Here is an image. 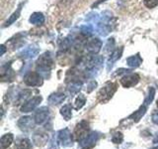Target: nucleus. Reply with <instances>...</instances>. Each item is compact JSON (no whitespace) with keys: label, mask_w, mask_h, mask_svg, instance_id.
I'll use <instances>...</instances> for the list:
<instances>
[{"label":"nucleus","mask_w":158,"mask_h":149,"mask_svg":"<svg viewBox=\"0 0 158 149\" xmlns=\"http://www.w3.org/2000/svg\"><path fill=\"white\" fill-rule=\"evenodd\" d=\"M115 19H113L112 13L109 11H105L102 13V16L97 23V31L101 36H106L110 33L114 26H115Z\"/></svg>","instance_id":"f257e3e1"},{"label":"nucleus","mask_w":158,"mask_h":149,"mask_svg":"<svg viewBox=\"0 0 158 149\" xmlns=\"http://www.w3.org/2000/svg\"><path fill=\"white\" fill-rule=\"evenodd\" d=\"M116 91H117V84L108 82L104 84V87L99 91L97 94V99L101 103L108 102L112 98V97L114 96V93H116Z\"/></svg>","instance_id":"f03ea898"},{"label":"nucleus","mask_w":158,"mask_h":149,"mask_svg":"<svg viewBox=\"0 0 158 149\" xmlns=\"http://www.w3.org/2000/svg\"><path fill=\"white\" fill-rule=\"evenodd\" d=\"M52 58L51 56V53L49 52H46L43 55L39 57L38 61H37V67H38V73L43 74L46 73L47 77H48V72L51 71V68L52 67Z\"/></svg>","instance_id":"7ed1b4c3"},{"label":"nucleus","mask_w":158,"mask_h":149,"mask_svg":"<svg viewBox=\"0 0 158 149\" xmlns=\"http://www.w3.org/2000/svg\"><path fill=\"white\" fill-rule=\"evenodd\" d=\"M146 112V106H141L139 108L137 109L136 111H135L132 114H131L130 116H128L127 118H126L125 120H123L121 122V126H128V125H131V124L132 123H136L140 120V118L144 115Z\"/></svg>","instance_id":"20e7f679"},{"label":"nucleus","mask_w":158,"mask_h":149,"mask_svg":"<svg viewBox=\"0 0 158 149\" xmlns=\"http://www.w3.org/2000/svg\"><path fill=\"white\" fill-rule=\"evenodd\" d=\"M89 132V123L86 120H82L81 122H79L73 132V137L77 141L83 140L88 135Z\"/></svg>","instance_id":"39448f33"},{"label":"nucleus","mask_w":158,"mask_h":149,"mask_svg":"<svg viewBox=\"0 0 158 149\" xmlns=\"http://www.w3.org/2000/svg\"><path fill=\"white\" fill-rule=\"evenodd\" d=\"M24 83L29 87H40L43 84V77L38 72H29L24 77Z\"/></svg>","instance_id":"423d86ee"},{"label":"nucleus","mask_w":158,"mask_h":149,"mask_svg":"<svg viewBox=\"0 0 158 149\" xmlns=\"http://www.w3.org/2000/svg\"><path fill=\"white\" fill-rule=\"evenodd\" d=\"M104 63V58L102 56H92L88 58L86 62V69L88 70V73H91L92 77H94V71H98L102 67Z\"/></svg>","instance_id":"0eeeda50"},{"label":"nucleus","mask_w":158,"mask_h":149,"mask_svg":"<svg viewBox=\"0 0 158 149\" xmlns=\"http://www.w3.org/2000/svg\"><path fill=\"white\" fill-rule=\"evenodd\" d=\"M98 139H99V133L97 131H92L83 140L79 141V144H80L81 149H91L95 146Z\"/></svg>","instance_id":"6e6552de"},{"label":"nucleus","mask_w":158,"mask_h":149,"mask_svg":"<svg viewBox=\"0 0 158 149\" xmlns=\"http://www.w3.org/2000/svg\"><path fill=\"white\" fill-rule=\"evenodd\" d=\"M57 139L58 143H60V145L66 147V146H71L72 145V139H71V134L69 132L68 128H64L62 130L57 132Z\"/></svg>","instance_id":"1a4fd4ad"},{"label":"nucleus","mask_w":158,"mask_h":149,"mask_svg":"<svg viewBox=\"0 0 158 149\" xmlns=\"http://www.w3.org/2000/svg\"><path fill=\"white\" fill-rule=\"evenodd\" d=\"M102 48V41L97 38H93L88 40L85 44V50L90 54H97L101 51Z\"/></svg>","instance_id":"9d476101"},{"label":"nucleus","mask_w":158,"mask_h":149,"mask_svg":"<svg viewBox=\"0 0 158 149\" xmlns=\"http://www.w3.org/2000/svg\"><path fill=\"white\" fill-rule=\"evenodd\" d=\"M139 82V76L137 74H127L121 79V84L123 88H131L135 86Z\"/></svg>","instance_id":"9b49d317"},{"label":"nucleus","mask_w":158,"mask_h":149,"mask_svg":"<svg viewBox=\"0 0 158 149\" xmlns=\"http://www.w3.org/2000/svg\"><path fill=\"white\" fill-rule=\"evenodd\" d=\"M49 119V111L46 106H43L38 109L35 114V122L37 124H44Z\"/></svg>","instance_id":"f8f14e48"},{"label":"nucleus","mask_w":158,"mask_h":149,"mask_svg":"<svg viewBox=\"0 0 158 149\" xmlns=\"http://www.w3.org/2000/svg\"><path fill=\"white\" fill-rule=\"evenodd\" d=\"M41 102H42V97H35L31 98L30 101L26 102L23 104V106H21V111L22 112L32 111L39 106Z\"/></svg>","instance_id":"ddd939ff"},{"label":"nucleus","mask_w":158,"mask_h":149,"mask_svg":"<svg viewBox=\"0 0 158 149\" xmlns=\"http://www.w3.org/2000/svg\"><path fill=\"white\" fill-rule=\"evenodd\" d=\"M39 53H40V49L37 46H35V45H31V46L27 47L26 49L22 50L19 54V57H21L23 59H33Z\"/></svg>","instance_id":"4468645a"},{"label":"nucleus","mask_w":158,"mask_h":149,"mask_svg":"<svg viewBox=\"0 0 158 149\" xmlns=\"http://www.w3.org/2000/svg\"><path fill=\"white\" fill-rule=\"evenodd\" d=\"M123 51V48L121 47V48L116 49L115 51H114V52L110 55V57H109L108 61H107V70H108L109 72L111 71V69L113 68L114 64H115V63L118 61V60L122 57Z\"/></svg>","instance_id":"2eb2a0df"},{"label":"nucleus","mask_w":158,"mask_h":149,"mask_svg":"<svg viewBox=\"0 0 158 149\" xmlns=\"http://www.w3.org/2000/svg\"><path fill=\"white\" fill-rule=\"evenodd\" d=\"M33 125H34V121H33L32 117H30V116L21 117L18 120V126L24 131H27L29 129H31V127H33Z\"/></svg>","instance_id":"dca6fc26"},{"label":"nucleus","mask_w":158,"mask_h":149,"mask_svg":"<svg viewBox=\"0 0 158 149\" xmlns=\"http://www.w3.org/2000/svg\"><path fill=\"white\" fill-rule=\"evenodd\" d=\"M64 99H65V94L61 93H52L51 96L48 97V102L51 104H54V106H57V104L61 103Z\"/></svg>","instance_id":"f3484780"},{"label":"nucleus","mask_w":158,"mask_h":149,"mask_svg":"<svg viewBox=\"0 0 158 149\" xmlns=\"http://www.w3.org/2000/svg\"><path fill=\"white\" fill-rule=\"evenodd\" d=\"M142 63V59L139 56V54H136L135 56H131L127 59V65L131 68H137L139 67Z\"/></svg>","instance_id":"a211bd4d"},{"label":"nucleus","mask_w":158,"mask_h":149,"mask_svg":"<svg viewBox=\"0 0 158 149\" xmlns=\"http://www.w3.org/2000/svg\"><path fill=\"white\" fill-rule=\"evenodd\" d=\"M14 78V73L11 69H10V63L9 65L7 64L6 66H4L2 68L1 72V79L2 81H12V79Z\"/></svg>","instance_id":"6ab92c4d"},{"label":"nucleus","mask_w":158,"mask_h":149,"mask_svg":"<svg viewBox=\"0 0 158 149\" xmlns=\"http://www.w3.org/2000/svg\"><path fill=\"white\" fill-rule=\"evenodd\" d=\"M29 21L30 23L35 24V25H42L44 22V16L41 12H35L30 16Z\"/></svg>","instance_id":"aec40b11"},{"label":"nucleus","mask_w":158,"mask_h":149,"mask_svg":"<svg viewBox=\"0 0 158 149\" xmlns=\"http://www.w3.org/2000/svg\"><path fill=\"white\" fill-rule=\"evenodd\" d=\"M81 87H82V83L79 82V81H73L71 82L70 84H68V92L70 93L71 94H74V93H77L81 89Z\"/></svg>","instance_id":"412c9836"},{"label":"nucleus","mask_w":158,"mask_h":149,"mask_svg":"<svg viewBox=\"0 0 158 149\" xmlns=\"http://www.w3.org/2000/svg\"><path fill=\"white\" fill-rule=\"evenodd\" d=\"M22 7V4L20 5V6L18 7V9L16 10V11H15L11 16L9 17V19L7 20L6 22H5V24H4V27H7V26H10V25H11L12 23H14L15 21H16V20L19 18V16H20V13H21V8Z\"/></svg>","instance_id":"4be33fe9"},{"label":"nucleus","mask_w":158,"mask_h":149,"mask_svg":"<svg viewBox=\"0 0 158 149\" xmlns=\"http://www.w3.org/2000/svg\"><path fill=\"white\" fill-rule=\"evenodd\" d=\"M60 114L63 116V118L65 120H69L72 116V112H71V106L70 104H65L63 107L60 108Z\"/></svg>","instance_id":"5701e85b"},{"label":"nucleus","mask_w":158,"mask_h":149,"mask_svg":"<svg viewBox=\"0 0 158 149\" xmlns=\"http://www.w3.org/2000/svg\"><path fill=\"white\" fill-rule=\"evenodd\" d=\"M13 141V134L11 133H8V134H5L1 137V148L5 149L7 148L8 146H10V144L12 143Z\"/></svg>","instance_id":"b1692460"},{"label":"nucleus","mask_w":158,"mask_h":149,"mask_svg":"<svg viewBox=\"0 0 158 149\" xmlns=\"http://www.w3.org/2000/svg\"><path fill=\"white\" fill-rule=\"evenodd\" d=\"M86 102V98L83 94H78V97H76L75 102H74V108L75 109H80L81 107H83V106Z\"/></svg>","instance_id":"393cba45"},{"label":"nucleus","mask_w":158,"mask_h":149,"mask_svg":"<svg viewBox=\"0 0 158 149\" xmlns=\"http://www.w3.org/2000/svg\"><path fill=\"white\" fill-rule=\"evenodd\" d=\"M154 96H155V88L150 87L148 88V93L145 97V101H144V106H148V104H150L153 101V98H154Z\"/></svg>","instance_id":"a878e982"},{"label":"nucleus","mask_w":158,"mask_h":149,"mask_svg":"<svg viewBox=\"0 0 158 149\" xmlns=\"http://www.w3.org/2000/svg\"><path fill=\"white\" fill-rule=\"evenodd\" d=\"M17 149H31L32 148V144H31V141L29 140L27 138H24V139H21L18 144H17Z\"/></svg>","instance_id":"bb28decb"},{"label":"nucleus","mask_w":158,"mask_h":149,"mask_svg":"<svg viewBox=\"0 0 158 149\" xmlns=\"http://www.w3.org/2000/svg\"><path fill=\"white\" fill-rule=\"evenodd\" d=\"M81 33L84 35V36H91L94 32V29L93 26L90 24H86V25H83L81 26Z\"/></svg>","instance_id":"cd10ccee"},{"label":"nucleus","mask_w":158,"mask_h":149,"mask_svg":"<svg viewBox=\"0 0 158 149\" xmlns=\"http://www.w3.org/2000/svg\"><path fill=\"white\" fill-rule=\"evenodd\" d=\"M123 140V136L121 132H115L114 133V135L112 136V141L116 144H120L122 143Z\"/></svg>","instance_id":"c85d7f7f"},{"label":"nucleus","mask_w":158,"mask_h":149,"mask_svg":"<svg viewBox=\"0 0 158 149\" xmlns=\"http://www.w3.org/2000/svg\"><path fill=\"white\" fill-rule=\"evenodd\" d=\"M114 47H115V40H114V38L109 39L107 41L106 46H105V52L106 53L111 52V50H113Z\"/></svg>","instance_id":"c756f323"},{"label":"nucleus","mask_w":158,"mask_h":149,"mask_svg":"<svg viewBox=\"0 0 158 149\" xmlns=\"http://www.w3.org/2000/svg\"><path fill=\"white\" fill-rule=\"evenodd\" d=\"M143 3L147 8H154L158 5V0H144Z\"/></svg>","instance_id":"7c9ffc66"},{"label":"nucleus","mask_w":158,"mask_h":149,"mask_svg":"<svg viewBox=\"0 0 158 149\" xmlns=\"http://www.w3.org/2000/svg\"><path fill=\"white\" fill-rule=\"evenodd\" d=\"M96 86H97V83H96V82H91L90 84H88V88H87V92H88V93H90Z\"/></svg>","instance_id":"2f4dec72"},{"label":"nucleus","mask_w":158,"mask_h":149,"mask_svg":"<svg viewBox=\"0 0 158 149\" xmlns=\"http://www.w3.org/2000/svg\"><path fill=\"white\" fill-rule=\"evenodd\" d=\"M152 121H153V123L158 124V111H155L152 114Z\"/></svg>","instance_id":"473e14b6"},{"label":"nucleus","mask_w":158,"mask_h":149,"mask_svg":"<svg viewBox=\"0 0 158 149\" xmlns=\"http://www.w3.org/2000/svg\"><path fill=\"white\" fill-rule=\"evenodd\" d=\"M106 0H98L97 2H95L93 5H92V7H95V6H97V5H99V4H101L102 2H105Z\"/></svg>","instance_id":"72a5a7b5"},{"label":"nucleus","mask_w":158,"mask_h":149,"mask_svg":"<svg viewBox=\"0 0 158 149\" xmlns=\"http://www.w3.org/2000/svg\"><path fill=\"white\" fill-rule=\"evenodd\" d=\"M5 51H6V49H5V46H4V45H2V46H1V54H0V55H1V56H3Z\"/></svg>","instance_id":"f704fd0d"},{"label":"nucleus","mask_w":158,"mask_h":149,"mask_svg":"<svg viewBox=\"0 0 158 149\" xmlns=\"http://www.w3.org/2000/svg\"><path fill=\"white\" fill-rule=\"evenodd\" d=\"M153 142H154V143H158V134L155 136V138H154V140H153Z\"/></svg>","instance_id":"c9c22d12"},{"label":"nucleus","mask_w":158,"mask_h":149,"mask_svg":"<svg viewBox=\"0 0 158 149\" xmlns=\"http://www.w3.org/2000/svg\"><path fill=\"white\" fill-rule=\"evenodd\" d=\"M153 149H158V146H156V147H154V148H153Z\"/></svg>","instance_id":"e433bc0d"},{"label":"nucleus","mask_w":158,"mask_h":149,"mask_svg":"<svg viewBox=\"0 0 158 149\" xmlns=\"http://www.w3.org/2000/svg\"><path fill=\"white\" fill-rule=\"evenodd\" d=\"M157 106H158V101H157Z\"/></svg>","instance_id":"4c0bfd02"}]
</instances>
